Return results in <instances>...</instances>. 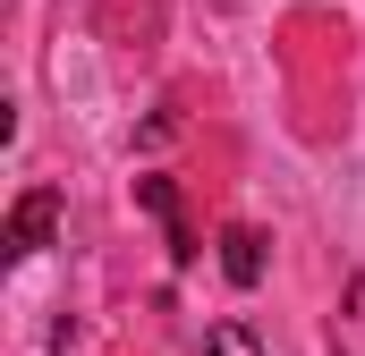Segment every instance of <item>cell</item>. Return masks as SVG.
I'll return each instance as SVG.
<instances>
[{
    "mask_svg": "<svg viewBox=\"0 0 365 356\" xmlns=\"http://www.w3.org/2000/svg\"><path fill=\"white\" fill-rule=\"evenodd\" d=\"M51 229H60V195H51V187H26V195H17V212H9L0 255H9V263H26L34 246H51Z\"/></svg>",
    "mask_w": 365,
    "mask_h": 356,
    "instance_id": "1",
    "label": "cell"
},
{
    "mask_svg": "<svg viewBox=\"0 0 365 356\" xmlns=\"http://www.w3.org/2000/svg\"><path fill=\"white\" fill-rule=\"evenodd\" d=\"M136 204L162 221L170 255H179V263H195V229H187V212H179V187H170V178H136Z\"/></svg>",
    "mask_w": 365,
    "mask_h": 356,
    "instance_id": "2",
    "label": "cell"
},
{
    "mask_svg": "<svg viewBox=\"0 0 365 356\" xmlns=\"http://www.w3.org/2000/svg\"><path fill=\"white\" fill-rule=\"evenodd\" d=\"M221 271H230L238 288H255V280H264V238H255L247 221H238V229H221Z\"/></svg>",
    "mask_w": 365,
    "mask_h": 356,
    "instance_id": "3",
    "label": "cell"
},
{
    "mask_svg": "<svg viewBox=\"0 0 365 356\" xmlns=\"http://www.w3.org/2000/svg\"><path fill=\"white\" fill-rule=\"evenodd\" d=\"M204 356H264V340H255V323H212Z\"/></svg>",
    "mask_w": 365,
    "mask_h": 356,
    "instance_id": "4",
    "label": "cell"
}]
</instances>
